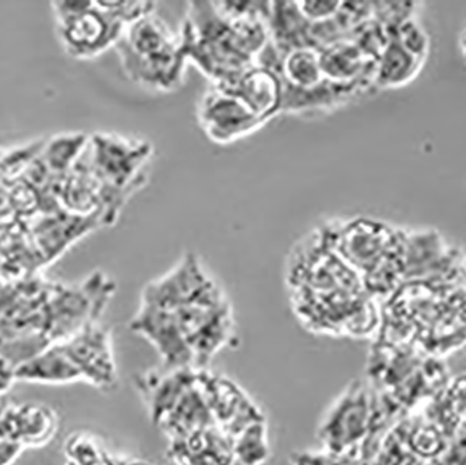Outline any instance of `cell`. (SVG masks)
Wrapping results in <instances>:
<instances>
[{
  "label": "cell",
  "instance_id": "cell-1",
  "mask_svg": "<svg viewBox=\"0 0 466 465\" xmlns=\"http://www.w3.org/2000/svg\"><path fill=\"white\" fill-rule=\"evenodd\" d=\"M130 328L156 348L167 369H204L238 343L232 304L193 252L144 286Z\"/></svg>",
  "mask_w": 466,
  "mask_h": 465
},
{
  "label": "cell",
  "instance_id": "cell-2",
  "mask_svg": "<svg viewBox=\"0 0 466 465\" xmlns=\"http://www.w3.org/2000/svg\"><path fill=\"white\" fill-rule=\"evenodd\" d=\"M187 63L225 87L256 65L269 44L268 13L260 7L221 10L214 2H190L179 31Z\"/></svg>",
  "mask_w": 466,
  "mask_h": 465
},
{
  "label": "cell",
  "instance_id": "cell-3",
  "mask_svg": "<svg viewBox=\"0 0 466 465\" xmlns=\"http://www.w3.org/2000/svg\"><path fill=\"white\" fill-rule=\"evenodd\" d=\"M319 228L377 301L389 298L404 284L408 231L371 217L335 218Z\"/></svg>",
  "mask_w": 466,
  "mask_h": 465
},
{
  "label": "cell",
  "instance_id": "cell-4",
  "mask_svg": "<svg viewBox=\"0 0 466 465\" xmlns=\"http://www.w3.org/2000/svg\"><path fill=\"white\" fill-rule=\"evenodd\" d=\"M15 377L42 385L88 383L101 390H112L117 385V367L111 333L101 326H90L20 365Z\"/></svg>",
  "mask_w": 466,
  "mask_h": 465
},
{
  "label": "cell",
  "instance_id": "cell-5",
  "mask_svg": "<svg viewBox=\"0 0 466 465\" xmlns=\"http://www.w3.org/2000/svg\"><path fill=\"white\" fill-rule=\"evenodd\" d=\"M126 78L146 90L174 93L185 83L187 59L175 33L157 13L126 26L115 46Z\"/></svg>",
  "mask_w": 466,
  "mask_h": 465
},
{
  "label": "cell",
  "instance_id": "cell-6",
  "mask_svg": "<svg viewBox=\"0 0 466 465\" xmlns=\"http://www.w3.org/2000/svg\"><path fill=\"white\" fill-rule=\"evenodd\" d=\"M397 420L384 406L373 386L355 379L329 404L317 427L321 450L359 454L370 460L380 439Z\"/></svg>",
  "mask_w": 466,
  "mask_h": 465
},
{
  "label": "cell",
  "instance_id": "cell-7",
  "mask_svg": "<svg viewBox=\"0 0 466 465\" xmlns=\"http://www.w3.org/2000/svg\"><path fill=\"white\" fill-rule=\"evenodd\" d=\"M52 5L60 42L75 59H94L105 54L117 46L125 33V23L101 0Z\"/></svg>",
  "mask_w": 466,
  "mask_h": 465
},
{
  "label": "cell",
  "instance_id": "cell-8",
  "mask_svg": "<svg viewBox=\"0 0 466 465\" xmlns=\"http://www.w3.org/2000/svg\"><path fill=\"white\" fill-rule=\"evenodd\" d=\"M88 146V167L105 186L130 197L146 186V168L154 157L153 143L115 133H96Z\"/></svg>",
  "mask_w": 466,
  "mask_h": 465
},
{
  "label": "cell",
  "instance_id": "cell-9",
  "mask_svg": "<svg viewBox=\"0 0 466 465\" xmlns=\"http://www.w3.org/2000/svg\"><path fill=\"white\" fill-rule=\"evenodd\" d=\"M198 120L204 135L217 144L235 143L267 125L245 102L216 86L198 101Z\"/></svg>",
  "mask_w": 466,
  "mask_h": 465
},
{
  "label": "cell",
  "instance_id": "cell-10",
  "mask_svg": "<svg viewBox=\"0 0 466 465\" xmlns=\"http://www.w3.org/2000/svg\"><path fill=\"white\" fill-rule=\"evenodd\" d=\"M198 375L214 422L230 440L266 420L260 407L237 383L204 369H198Z\"/></svg>",
  "mask_w": 466,
  "mask_h": 465
},
{
  "label": "cell",
  "instance_id": "cell-11",
  "mask_svg": "<svg viewBox=\"0 0 466 465\" xmlns=\"http://www.w3.org/2000/svg\"><path fill=\"white\" fill-rule=\"evenodd\" d=\"M245 102L254 114L267 123L281 115L282 81L279 73L253 65L228 86L218 87Z\"/></svg>",
  "mask_w": 466,
  "mask_h": 465
},
{
  "label": "cell",
  "instance_id": "cell-12",
  "mask_svg": "<svg viewBox=\"0 0 466 465\" xmlns=\"http://www.w3.org/2000/svg\"><path fill=\"white\" fill-rule=\"evenodd\" d=\"M169 453L177 465H233L232 440L217 425L172 440Z\"/></svg>",
  "mask_w": 466,
  "mask_h": 465
},
{
  "label": "cell",
  "instance_id": "cell-13",
  "mask_svg": "<svg viewBox=\"0 0 466 465\" xmlns=\"http://www.w3.org/2000/svg\"><path fill=\"white\" fill-rule=\"evenodd\" d=\"M423 65L425 60L408 51L398 39L389 36L386 46L377 57L374 86L377 91L408 86L415 80Z\"/></svg>",
  "mask_w": 466,
  "mask_h": 465
},
{
  "label": "cell",
  "instance_id": "cell-14",
  "mask_svg": "<svg viewBox=\"0 0 466 465\" xmlns=\"http://www.w3.org/2000/svg\"><path fill=\"white\" fill-rule=\"evenodd\" d=\"M269 69L279 73L282 87L292 90H311L326 81L320 55L313 48L293 49L279 57Z\"/></svg>",
  "mask_w": 466,
  "mask_h": 465
},
{
  "label": "cell",
  "instance_id": "cell-15",
  "mask_svg": "<svg viewBox=\"0 0 466 465\" xmlns=\"http://www.w3.org/2000/svg\"><path fill=\"white\" fill-rule=\"evenodd\" d=\"M233 454L235 461L240 465H264L268 461L269 449L268 430L266 420L240 433L233 439Z\"/></svg>",
  "mask_w": 466,
  "mask_h": 465
},
{
  "label": "cell",
  "instance_id": "cell-16",
  "mask_svg": "<svg viewBox=\"0 0 466 465\" xmlns=\"http://www.w3.org/2000/svg\"><path fill=\"white\" fill-rule=\"evenodd\" d=\"M408 448L404 436L398 428V422L377 443L369 465H425Z\"/></svg>",
  "mask_w": 466,
  "mask_h": 465
},
{
  "label": "cell",
  "instance_id": "cell-17",
  "mask_svg": "<svg viewBox=\"0 0 466 465\" xmlns=\"http://www.w3.org/2000/svg\"><path fill=\"white\" fill-rule=\"evenodd\" d=\"M290 465H369L368 460L359 454H338L321 450L295 451Z\"/></svg>",
  "mask_w": 466,
  "mask_h": 465
},
{
  "label": "cell",
  "instance_id": "cell-18",
  "mask_svg": "<svg viewBox=\"0 0 466 465\" xmlns=\"http://www.w3.org/2000/svg\"><path fill=\"white\" fill-rule=\"evenodd\" d=\"M425 465H466V424L461 425L441 453Z\"/></svg>",
  "mask_w": 466,
  "mask_h": 465
},
{
  "label": "cell",
  "instance_id": "cell-19",
  "mask_svg": "<svg viewBox=\"0 0 466 465\" xmlns=\"http://www.w3.org/2000/svg\"><path fill=\"white\" fill-rule=\"evenodd\" d=\"M296 6L300 15L310 23H323L335 17L341 10V0H329V2H314V0H296Z\"/></svg>",
  "mask_w": 466,
  "mask_h": 465
},
{
  "label": "cell",
  "instance_id": "cell-20",
  "mask_svg": "<svg viewBox=\"0 0 466 465\" xmlns=\"http://www.w3.org/2000/svg\"><path fill=\"white\" fill-rule=\"evenodd\" d=\"M15 369L17 367L9 359L0 356V396L12 388L13 383L17 380L15 379Z\"/></svg>",
  "mask_w": 466,
  "mask_h": 465
},
{
  "label": "cell",
  "instance_id": "cell-21",
  "mask_svg": "<svg viewBox=\"0 0 466 465\" xmlns=\"http://www.w3.org/2000/svg\"><path fill=\"white\" fill-rule=\"evenodd\" d=\"M460 48L461 52H462L463 57L466 59V27L465 30H463V33L461 34Z\"/></svg>",
  "mask_w": 466,
  "mask_h": 465
},
{
  "label": "cell",
  "instance_id": "cell-22",
  "mask_svg": "<svg viewBox=\"0 0 466 465\" xmlns=\"http://www.w3.org/2000/svg\"><path fill=\"white\" fill-rule=\"evenodd\" d=\"M462 269H463V273H465V274H466V259L462 260Z\"/></svg>",
  "mask_w": 466,
  "mask_h": 465
}]
</instances>
